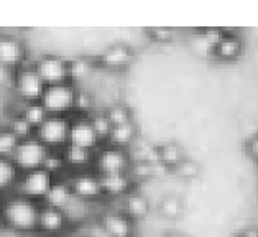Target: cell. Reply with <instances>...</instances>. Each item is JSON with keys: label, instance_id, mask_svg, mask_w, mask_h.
<instances>
[{"label": "cell", "instance_id": "obj_1", "mask_svg": "<svg viewBox=\"0 0 258 237\" xmlns=\"http://www.w3.org/2000/svg\"><path fill=\"white\" fill-rule=\"evenodd\" d=\"M40 206L41 203L17 191L5 195L0 203V213L4 217L5 229L22 235L36 234Z\"/></svg>", "mask_w": 258, "mask_h": 237}, {"label": "cell", "instance_id": "obj_2", "mask_svg": "<svg viewBox=\"0 0 258 237\" xmlns=\"http://www.w3.org/2000/svg\"><path fill=\"white\" fill-rule=\"evenodd\" d=\"M78 87L71 79L61 81V83L46 84L45 91L40 97V102L45 105L48 114H64L76 104Z\"/></svg>", "mask_w": 258, "mask_h": 237}, {"label": "cell", "instance_id": "obj_3", "mask_svg": "<svg viewBox=\"0 0 258 237\" xmlns=\"http://www.w3.org/2000/svg\"><path fill=\"white\" fill-rule=\"evenodd\" d=\"M48 152H49V147L45 145V143L33 134V135L25 137V139H20L14 155H12V158H14L18 170L28 171V170H33V168L43 166V161H45Z\"/></svg>", "mask_w": 258, "mask_h": 237}, {"label": "cell", "instance_id": "obj_4", "mask_svg": "<svg viewBox=\"0 0 258 237\" xmlns=\"http://www.w3.org/2000/svg\"><path fill=\"white\" fill-rule=\"evenodd\" d=\"M54 178L48 170H45L43 166L33 168V170L22 171L20 178H18L15 191L20 195L35 199V201L43 203L45 201L46 193L51 188V185L54 182Z\"/></svg>", "mask_w": 258, "mask_h": 237}, {"label": "cell", "instance_id": "obj_5", "mask_svg": "<svg viewBox=\"0 0 258 237\" xmlns=\"http://www.w3.org/2000/svg\"><path fill=\"white\" fill-rule=\"evenodd\" d=\"M130 155L125 147L105 143L100 145L94 152L92 170L100 173H115V171H128L130 168Z\"/></svg>", "mask_w": 258, "mask_h": 237}, {"label": "cell", "instance_id": "obj_6", "mask_svg": "<svg viewBox=\"0 0 258 237\" xmlns=\"http://www.w3.org/2000/svg\"><path fill=\"white\" fill-rule=\"evenodd\" d=\"M69 124L71 118L64 114H48L35 129V135L49 148H61L68 142Z\"/></svg>", "mask_w": 258, "mask_h": 237}, {"label": "cell", "instance_id": "obj_7", "mask_svg": "<svg viewBox=\"0 0 258 237\" xmlns=\"http://www.w3.org/2000/svg\"><path fill=\"white\" fill-rule=\"evenodd\" d=\"M68 180H69V183H71L74 196L84 199V201H87L89 204L100 201V199L104 198L99 173L96 170H92V168L73 171L71 174H68Z\"/></svg>", "mask_w": 258, "mask_h": 237}, {"label": "cell", "instance_id": "obj_8", "mask_svg": "<svg viewBox=\"0 0 258 237\" xmlns=\"http://www.w3.org/2000/svg\"><path fill=\"white\" fill-rule=\"evenodd\" d=\"M71 227L73 224L68 219L64 211L41 203L40 214H38V226H36V235L59 237L62 234H66Z\"/></svg>", "mask_w": 258, "mask_h": 237}, {"label": "cell", "instance_id": "obj_9", "mask_svg": "<svg viewBox=\"0 0 258 237\" xmlns=\"http://www.w3.org/2000/svg\"><path fill=\"white\" fill-rule=\"evenodd\" d=\"M14 83L17 92L25 99V102L38 101L46 87V83L36 71L35 65H22L17 68Z\"/></svg>", "mask_w": 258, "mask_h": 237}, {"label": "cell", "instance_id": "obj_10", "mask_svg": "<svg viewBox=\"0 0 258 237\" xmlns=\"http://www.w3.org/2000/svg\"><path fill=\"white\" fill-rule=\"evenodd\" d=\"M97 221L109 237H135V221L120 208H109L97 216Z\"/></svg>", "mask_w": 258, "mask_h": 237}, {"label": "cell", "instance_id": "obj_11", "mask_svg": "<svg viewBox=\"0 0 258 237\" xmlns=\"http://www.w3.org/2000/svg\"><path fill=\"white\" fill-rule=\"evenodd\" d=\"M36 71L40 73L46 84L61 83V81L71 79V70H69V61H66L61 54L46 53L40 56L35 63Z\"/></svg>", "mask_w": 258, "mask_h": 237}, {"label": "cell", "instance_id": "obj_12", "mask_svg": "<svg viewBox=\"0 0 258 237\" xmlns=\"http://www.w3.org/2000/svg\"><path fill=\"white\" fill-rule=\"evenodd\" d=\"M68 142L96 152L100 147L102 139H100L99 134L96 132V129H94L89 115H83V117L71 118L69 132H68Z\"/></svg>", "mask_w": 258, "mask_h": 237}, {"label": "cell", "instance_id": "obj_13", "mask_svg": "<svg viewBox=\"0 0 258 237\" xmlns=\"http://www.w3.org/2000/svg\"><path fill=\"white\" fill-rule=\"evenodd\" d=\"M25 56H27V48L18 36L0 33V65L17 70L25 65Z\"/></svg>", "mask_w": 258, "mask_h": 237}, {"label": "cell", "instance_id": "obj_14", "mask_svg": "<svg viewBox=\"0 0 258 237\" xmlns=\"http://www.w3.org/2000/svg\"><path fill=\"white\" fill-rule=\"evenodd\" d=\"M100 186H102L104 198H123L128 195L134 186L128 171H115V173H100Z\"/></svg>", "mask_w": 258, "mask_h": 237}, {"label": "cell", "instance_id": "obj_15", "mask_svg": "<svg viewBox=\"0 0 258 237\" xmlns=\"http://www.w3.org/2000/svg\"><path fill=\"white\" fill-rule=\"evenodd\" d=\"M61 153H62V158L66 161V168H71L73 171L92 168L94 150H89V148H86V147L74 145V143L66 142L64 145L61 147Z\"/></svg>", "mask_w": 258, "mask_h": 237}, {"label": "cell", "instance_id": "obj_16", "mask_svg": "<svg viewBox=\"0 0 258 237\" xmlns=\"http://www.w3.org/2000/svg\"><path fill=\"white\" fill-rule=\"evenodd\" d=\"M120 209L130 217V219L138 221V219H143V217L150 213V201L142 193L132 190L128 195H125L122 198Z\"/></svg>", "mask_w": 258, "mask_h": 237}, {"label": "cell", "instance_id": "obj_17", "mask_svg": "<svg viewBox=\"0 0 258 237\" xmlns=\"http://www.w3.org/2000/svg\"><path fill=\"white\" fill-rule=\"evenodd\" d=\"M73 196H74V193H73L71 183H69L68 176H58V178H54L51 188L46 193L45 201L43 203L62 209Z\"/></svg>", "mask_w": 258, "mask_h": 237}, {"label": "cell", "instance_id": "obj_18", "mask_svg": "<svg viewBox=\"0 0 258 237\" xmlns=\"http://www.w3.org/2000/svg\"><path fill=\"white\" fill-rule=\"evenodd\" d=\"M20 170L15 165L12 157H0V196H5L9 193L15 191L18 178H20Z\"/></svg>", "mask_w": 258, "mask_h": 237}, {"label": "cell", "instance_id": "obj_19", "mask_svg": "<svg viewBox=\"0 0 258 237\" xmlns=\"http://www.w3.org/2000/svg\"><path fill=\"white\" fill-rule=\"evenodd\" d=\"M132 51L125 43H114L102 51V61L109 66H123L130 60Z\"/></svg>", "mask_w": 258, "mask_h": 237}, {"label": "cell", "instance_id": "obj_20", "mask_svg": "<svg viewBox=\"0 0 258 237\" xmlns=\"http://www.w3.org/2000/svg\"><path fill=\"white\" fill-rule=\"evenodd\" d=\"M134 135H135V127H134V124H132V121H128V122L112 126L109 135H107V139L110 140L109 143L123 147L125 143H128L132 139H134Z\"/></svg>", "mask_w": 258, "mask_h": 237}, {"label": "cell", "instance_id": "obj_21", "mask_svg": "<svg viewBox=\"0 0 258 237\" xmlns=\"http://www.w3.org/2000/svg\"><path fill=\"white\" fill-rule=\"evenodd\" d=\"M20 114L25 118H27V121L31 124V126L36 129L46 118L48 110L45 109V105H43L40 102V99H38V101H28V102H25V107L20 110Z\"/></svg>", "mask_w": 258, "mask_h": 237}, {"label": "cell", "instance_id": "obj_22", "mask_svg": "<svg viewBox=\"0 0 258 237\" xmlns=\"http://www.w3.org/2000/svg\"><path fill=\"white\" fill-rule=\"evenodd\" d=\"M43 168L48 170L53 176H64L62 171L66 170V161L62 158L61 148H49L45 161H43Z\"/></svg>", "mask_w": 258, "mask_h": 237}, {"label": "cell", "instance_id": "obj_23", "mask_svg": "<svg viewBox=\"0 0 258 237\" xmlns=\"http://www.w3.org/2000/svg\"><path fill=\"white\" fill-rule=\"evenodd\" d=\"M18 142H20V137L9 126L0 127V157H12Z\"/></svg>", "mask_w": 258, "mask_h": 237}, {"label": "cell", "instance_id": "obj_24", "mask_svg": "<svg viewBox=\"0 0 258 237\" xmlns=\"http://www.w3.org/2000/svg\"><path fill=\"white\" fill-rule=\"evenodd\" d=\"M216 46H217V53L222 58H234V56L240 53V40L232 35H224Z\"/></svg>", "mask_w": 258, "mask_h": 237}, {"label": "cell", "instance_id": "obj_25", "mask_svg": "<svg viewBox=\"0 0 258 237\" xmlns=\"http://www.w3.org/2000/svg\"><path fill=\"white\" fill-rule=\"evenodd\" d=\"M9 127L14 130V132L18 137H20V139H25V137L35 134V127L31 126V124L20 114V112H18V114L14 118H12V122L9 124Z\"/></svg>", "mask_w": 258, "mask_h": 237}, {"label": "cell", "instance_id": "obj_26", "mask_svg": "<svg viewBox=\"0 0 258 237\" xmlns=\"http://www.w3.org/2000/svg\"><path fill=\"white\" fill-rule=\"evenodd\" d=\"M160 208H161L163 216L169 217V219H174V217H178V216L181 214L182 204H181V201H179V198H178V196H166V198H163V199H161Z\"/></svg>", "mask_w": 258, "mask_h": 237}, {"label": "cell", "instance_id": "obj_27", "mask_svg": "<svg viewBox=\"0 0 258 237\" xmlns=\"http://www.w3.org/2000/svg\"><path fill=\"white\" fill-rule=\"evenodd\" d=\"M105 115L109 117L112 126L130 121V110L127 105H123V104H112L110 107L105 110Z\"/></svg>", "mask_w": 258, "mask_h": 237}, {"label": "cell", "instance_id": "obj_28", "mask_svg": "<svg viewBox=\"0 0 258 237\" xmlns=\"http://www.w3.org/2000/svg\"><path fill=\"white\" fill-rule=\"evenodd\" d=\"M160 160L166 166H176L182 160L179 147L173 145V143H169V145H163L161 150H160Z\"/></svg>", "mask_w": 258, "mask_h": 237}, {"label": "cell", "instance_id": "obj_29", "mask_svg": "<svg viewBox=\"0 0 258 237\" xmlns=\"http://www.w3.org/2000/svg\"><path fill=\"white\" fill-rule=\"evenodd\" d=\"M91 122L94 129H96V132L99 134L100 139H105L107 135H109L110 129H112V124L109 121V117L105 115V112H99V114H92L89 115Z\"/></svg>", "mask_w": 258, "mask_h": 237}, {"label": "cell", "instance_id": "obj_30", "mask_svg": "<svg viewBox=\"0 0 258 237\" xmlns=\"http://www.w3.org/2000/svg\"><path fill=\"white\" fill-rule=\"evenodd\" d=\"M176 170L181 174V176L184 178H194L199 171L198 165L194 163L192 160H181L178 165H176Z\"/></svg>", "mask_w": 258, "mask_h": 237}, {"label": "cell", "instance_id": "obj_31", "mask_svg": "<svg viewBox=\"0 0 258 237\" xmlns=\"http://www.w3.org/2000/svg\"><path fill=\"white\" fill-rule=\"evenodd\" d=\"M203 36L207 43H211V45H217L219 40L224 36V33H222V30H219V28H207V30H204Z\"/></svg>", "mask_w": 258, "mask_h": 237}, {"label": "cell", "instance_id": "obj_32", "mask_svg": "<svg viewBox=\"0 0 258 237\" xmlns=\"http://www.w3.org/2000/svg\"><path fill=\"white\" fill-rule=\"evenodd\" d=\"M248 150L250 153L253 155V157L258 158V137H255V139H251L250 143H248Z\"/></svg>", "mask_w": 258, "mask_h": 237}, {"label": "cell", "instance_id": "obj_33", "mask_svg": "<svg viewBox=\"0 0 258 237\" xmlns=\"http://www.w3.org/2000/svg\"><path fill=\"white\" fill-rule=\"evenodd\" d=\"M242 237H258V229L256 227H248L242 232Z\"/></svg>", "mask_w": 258, "mask_h": 237}, {"label": "cell", "instance_id": "obj_34", "mask_svg": "<svg viewBox=\"0 0 258 237\" xmlns=\"http://www.w3.org/2000/svg\"><path fill=\"white\" fill-rule=\"evenodd\" d=\"M153 33L158 35V36H169L173 33V30H169V28H155Z\"/></svg>", "mask_w": 258, "mask_h": 237}, {"label": "cell", "instance_id": "obj_35", "mask_svg": "<svg viewBox=\"0 0 258 237\" xmlns=\"http://www.w3.org/2000/svg\"><path fill=\"white\" fill-rule=\"evenodd\" d=\"M161 237H187V235L181 234V232H168V234H163Z\"/></svg>", "mask_w": 258, "mask_h": 237}, {"label": "cell", "instance_id": "obj_36", "mask_svg": "<svg viewBox=\"0 0 258 237\" xmlns=\"http://www.w3.org/2000/svg\"><path fill=\"white\" fill-rule=\"evenodd\" d=\"M5 230V222H4V217H2V213H0V234H2Z\"/></svg>", "mask_w": 258, "mask_h": 237}, {"label": "cell", "instance_id": "obj_37", "mask_svg": "<svg viewBox=\"0 0 258 237\" xmlns=\"http://www.w3.org/2000/svg\"><path fill=\"white\" fill-rule=\"evenodd\" d=\"M2 198H4V196H0V203H2Z\"/></svg>", "mask_w": 258, "mask_h": 237}, {"label": "cell", "instance_id": "obj_38", "mask_svg": "<svg viewBox=\"0 0 258 237\" xmlns=\"http://www.w3.org/2000/svg\"><path fill=\"white\" fill-rule=\"evenodd\" d=\"M100 237H109V235H100Z\"/></svg>", "mask_w": 258, "mask_h": 237}]
</instances>
